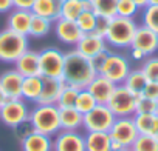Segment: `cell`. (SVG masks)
<instances>
[{
  "label": "cell",
  "instance_id": "83f0119b",
  "mask_svg": "<svg viewBox=\"0 0 158 151\" xmlns=\"http://www.w3.org/2000/svg\"><path fill=\"white\" fill-rule=\"evenodd\" d=\"M118 0H93V13L98 17L113 19L116 17Z\"/></svg>",
  "mask_w": 158,
  "mask_h": 151
},
{
  "label": "cell",
  "instance_id": "f546056e",
  "mask_svg": "<svg viewBox=\"0 0 158 151\" xmlns=\"http://www.w3.org/2000/svg\"><path fill=\"white\" fill-rule=\"evenodd\" d=\"M98 105V102L95 100V97L84 88V90H79L77 93V97H76V102H74V108L81 113V114H87L90 113L95 106Z\"/></svg>",
  "mask_w": 158,
  "mask_h": 151
},
{
  "label": "cell",
  "instance_id": "ac0fdd59",
  "mask_svg": "<svg viewBox=\"0 0 158 151\" xmlns=\"http://www.w3.org/2000/svg\"><path fill=\"white\" fill-rule=\"evenodd\" d=\"M14 69L22 74L23 77H31V76H40L39 71V52L33 49H27L16 62Z\"/></svg>",
  "mask_w": 158,
  "mask_h": 151
},
{
  "label": "cell",
  "instance_id": "ab89813d",
  "mask_svg": "<svg viewBox=\"0 0 158 151\" xmlns=\"http://www.w3.org/2000/svg\"><path fill=\"white\" fill-rule=\"evenodd\" d=\"M109 23H110V19H104V17H98V22H96V26H95V34L104 37L106 33H107V28H109Z\"/></svg>",
  "mask_w": 158,
  "mask_h": 151
},
{
  "label": "cell",
  "instance_id": "f1b7e54d",
  "mask_svg": "<svg viewBox=\"0 0 158 151\" xmlns=\"http://www.w3.org/2000/svg\"><path fill=\"white\" fill-rule=\"evenodd\" d=\"M82 0H64L60 8V17L76 22V19L82 14Z\"/></svg>",
  "mask_w": 158,
  "mask_h": 151
},
{
  "label": "cell",
  "instance_id": "d590c367",
  "mask_svg": "<svg viewBox=\"0 0 158 151\" xmlns=\"http://www.w3.org/2000/svg\"><path fill=\"white\" fill-rule=\"evenodd\" d=\"M139 11H141V8L133 2V0H118L116 16L126 17V19H135Z\"/></svg>",
  "mask_w": 158,
  "mask_h": 151
},
{
  "label": "cell",
  "instance_id": "2e32d148",
  "mask_svg": "<svg viewBox=\"0 0 158 151\" xmlns=\"http://www.w3.org/2000/svg\"><path fill=\"white\" fill-rule=\"evenodd\" d=\"M22 82H23V76L19 74L14 68L6 69L0 74V88L3 90L8 99H20Z\"/></svg>",
  "mask_w": 158,
  "mask_h": 151
},
{
  "label": "cell",
  "instance_id": "8d00e7d4",
  "mask_svg": "<svg viewBox=\"0 0 158 151\" xmlns=\"http://www.w3.org/2000/svg\"><path fill=\"white\" fill-rule=\"evenodd\" d=\"M136 113H141V114H156L158 116V100L138 96Z\"/></svg>",
  "mask_w": 158,
  "mask_h": 151
},
{
  "label": "cell",
  "instance_id": "d6986e66",
  "mask_svg": "<svg viewBox=\"0 0 158 151\" xmlns=\"http://www.w3.org/2000/svg\"><path fill=\"white\" fill-rule=\"evenodd\" d=\"M44 83H42V93L40 97L37 100L39 105H56L57 99L60 96V91L64 88V80L60 79H48V77H42Z\"/></svg>",
  "mask_w": 158,
  "mask_h": 151
},
{
  "label": "cell",
  "instance_id": "681fc988",
  "mask_svg": "<svg viewBox=\"0 0 158 151\" xmlns=\"http://www.w3.org/2000/svg\"><path fill=\"white\" fill-rule=\"evenodd\" d=\"M119 151H132V148H123V149H119Z\"/></svg>",
  "mask_w": 158,
  "mask_h": 151
},
{
  "label": "cell",
  "instance_id": "603a6c76",
  "mask_svg": "<svg viewBox=\"0 0 158 151\" xmlns=\"http://www.w3.org/2000/svg\"><path fill=\"white\" fill-rule=\"evenodd\" d=\"M85 151H112V139L109 133L89 131L84 134Z\"/></svg>",
  "mask_w": 158,
  "mask_h": 151
},
{
  "label": "cell",
  "instance_id": "ffe728a7",
  "mask_svg": "<svg viewBox=\"0 0 158 151\" xmlns=\"http://www.w3.org/2000/svg\"><path fill=\"white\" fill-rule=\"evenodd\" d=\"M62 2L64 0H36L31 8V13L34 16L45 17L54 23L57 19H60Z\"/></svg>",
  "mask_w": 158,
  "mask_h": 151
},
{
  "label": "cell",
  "instance_id": "4fadbf2b",
  "mask_svg": "<svg viewBox=\"0 0 158 151\" xmlns=\"http://www.w3.org/2000/svg\"><path fill=\"white\" fill-rule=\"evenodd\" d=\"M130 48L139 49L146 57L153 56L158 51V34L143 25H138Z\"/></svg>",
  "mask_w": 158,
  "mask_h": 151
},
{
  "label": "cell",
  "instance_id": "b9f144b4",
  "mask_svg": "<svg viewBox=\"0 0 158 151\" xmlns=\"http://www.w3.org/2000/svg\"><path fill=\"white\" fill-rule=\"evenodd\" d=\"M34 2H36V0H13V5H14L16 10H27V11H31Z\"/></svg>",
  "mask_w": 158,
  "mask_h": 151
},
{
  "label": "cell",
  "instance_id": "1f68e13d",
  "mask_svg": "<svg viewBox=\"0 0 158 151\" xmlns=\"http://www.w3.org/2000/svg\"><path fill=\"white\" fill-rule=\"evenodd\" d=\"M77 93L79 90L74 88V87H70V85H64L62 91H60V96L57 99V108H73L74 106V102H76V97H77Z\"/></svg>",
  "mask_w": 158,
  "mask_h": 151
},
{
  "label": "cell",
  "instance_id": "e575fe53",
  "mask_svg": "<svg viewBox=\"0 0 158 151\" xmlns=\"http://www.w3.org/2000/svg\"><path fill=\"white\" fill-rule=\"evenodd\" d=\"M96 22H98V16L93 11H82V14L76 19V23H77L79 29H81L84 34L93 33L95 26H96Z\"/></svg>",
  "mask_w": 158,
  "mask_h": 151
},
{
  "label": "cell",
  "instance_id": "8992f818",
  "mask_svg": "<svg viewBox=\"0 0 158 151\" xmlns=\"http://www.w3.org/2000/svg\"><path fill=\"white\" fill-rule=\"evenodd\" d=\"M138 96L127 90L124 85H116L107 106L115 114V117H133L136 114Z\"/></svg>",
  "mask_w": 158,
  "mask_h": 151
},
{
  "label": "cell",
  "instance_id": "3957f363",
  "mask_svg": "<svg viewBox=\"0 0 158 151\" xmlns=\"http://www.w3.org/2000/svg\"><path fill=\"white\" fill-rule=\"evenodd\" d=\"M138 28V23L135 19H126V17H113L110 19L107 33L104 36L109 48H116V49H126L130 48L135 31Z\"/></svg>",
  "mask_w": 158,
  "mask_h": 151
},
{
  "label": "cell",
  "instance_id": "f6af8a7d",
  "mask_svg": "<svg viewBox=\"0 0 158 151\" xmlns=\"http://www.w3.org/2000/svg\"><path fill=\"white\" fill-rule=\"evenodd\" d=\"M84 11H93V0H82Z\"/></svg>",
  "mask_w": 158,
  "mask_h": 151
},
{
  "label": "cell",
  "instance_id": "277c9868",
  "mask_svg": "<svg viewBox=\"0 0 158 151\" xmlns=\"http://www.w3.org/2000/svg\"><path fill=\"white\" fill-rule=\"evenodd\" d=\"M27 49H30L27 36L17 34L8 28L0 31V62L14 65V62Z\"/></svg>",
  "mask_w": 158,
  "mask_h": 151
},
{
  "label": "cell",
  "instance_id": "4dcf8cb0",
  "mask_svg": "<svg viewBox=\"0 0 158 151\" xmlns=\"http://www.w3.org/2000/svg\"><path fill=\"white\" fill-rule=\"evenodd\" d=\"M141 25L158 34V5H147L143 8Z\"/></svg>",
  "mask_w": 158,
  "mask_h": 151
},
{
  "label": "cell",
  "instance_id": "5b68a950",
  "mask_svg": "<svg viewBox=\"0 0 158 151\" xmlns=\"http://www.w3.org/2000/svg\"><path fill=\"white\" fill-rule=\"evenodd\" d=\"M109 134L112 139V151L130 148L133 142L136 140V137L139 136L135 126L133 117H116Z\"/></svg>",
  "mask_w": 158,
  "mask_h": 151
},
{
  "label": "cell",
  "instance_id": "7bdbcfd3",
  "mask_svg": "<svg viewBox=\"0 0 158 151\" xmlns=\"http://www.w3.org/2000/svg\"><path fill=\"white\" fill-rule=\"evenodd\" d=\"M14 10L13 0H0V14H8Z\"/></svg>",
  "mask_w": 158,
  "mask_h": 151
},
{
  "label": "cell",
  "instance_id": "60d3db41",
  "mask_svg": "<svg viewBox=\"0 0 158 151\" xmlns=\"http://www.w3.org/2000/svg\"><path fill=\"white\" fill-rule=\"evenodd\" d=\"M109 52H110V49H107V51H102V52H99L98 56L92 57V63H93V66H95V69H96L98 72H99V69L102 68V65H104V62H106V59H107Z\"/></svg>",
  "mask_w": 158,
  "mask_h": 151
},
{
  "label": "cell",
  "instance_id": "7c38bea8",
  "mask_svg": "<svg viewBox=\"0 0 158 151\" xmlns=\"http://www.w3.org/2000/svg\"><path fill=\"white\" fill-rule=\"evenodd\" d=\"M53 29H54L57 40L62 42L64 45H68V46H76L77 42L81 40V37L84 36V33L79 29L76 22L67 20L62 17L53 23Z\"/></svg>",
  "mask_w": 158,
  "mask_h": 151
},
{
  "label": "cell",
  "instance_id": "d6a6232c",
  "mask_svg": "<svg viewBox=\"0 0 158 151\" xmlns=\"http://www.w3.org/2000/svg\"><path fill=\"white\" fill-rule=\"evenodd\" d=\"M130 148L132 151H158V139L156 136L139 134Z\"/></svg>",
  "mask_w": 158,
  "mask_h": 151
},
{
  "label": "cell",
  "instance_id": "8fae6325",
  "mask_svg": "<svg viewBox=\"0 0 158 151\" xmlns=\"http://www.w3.org/2000/svg\"><path fill=\"white\" fill-rule=\"evenodd\" d=\"M53 151H85V140L81 131H59L53 137Z\"/></svg>",
  "mask_w": 158,
  "mask_h": 151
},
{
  "label": "cell",
  "instance_id": "52a82bcc",
  "mask_svg": "<svg viewBox=\"0 0 158 151\" xmlns=\"http://www.w3.org/2000/svg\"><path fill=\"white\" fill-rule=\"evenodd\" d=\"M130 69H132L130 62L124 54L110 51L98 74L104 76L106 79H109L115 85H123L126 77H127V74L130 72Z\"/></svg>",
  "mask_w": 158,
  "mask_h": 151
},
{
  "label": "cell",
  "instance_id": "836d02e7",
  "mask_svg": "<svg viewBox=\"0 0 158 151\" xmlns=\"http://www.w3.org/2000/svg\"><path fill=\"white\" fill-rule=\"evenodd\" d=\"M141 71L144 72L146 79L149 82L158 83V56H149L143 60Z\"/></svg>",
  "mask_w": 158,
  "mask_h": 151
},
{
  "label": "cell",
  "instance_id": "bcb514c9",
  "mask_svg": "<svg viewBox=\"0 0 158 151\" xmlns=\"http://www.w3.org/2000/svg\"><path fill=\"white\" fill-rule=\"evenodd\" d=\"M8 100V97H6V94L3 93V90L2 88H0V108H2L3 106V103Z\"/></svg>",
  "mask_w": 158,
  "mask_h": 151
},
{
  "label": "cell",
  "instance_id": "e0dca14e",
  "mask_svg": "<svg viewBox=\"0 0 158 151\" xmlns=\"http://www.w3.org/2000/svg\"><path fill=\"white\" fill-rule=\"evenodd\" d=\"M31 20H33V13L27 11V10H13L11 13H8V19H6V28L13 29L17 34L27 36L30 33V26H31Z\"/></svg>",
  "mask_w": 158,
  "mask_h": 151
},
{
  "label": "cell",
  "instance_id": "ee69618b",
  "mask_svg": "<svg viewBox=\"0 0 158 151\" xmlns=\"http://www.w3.org/2000/svg\"><path fill=\"white\" fill-rule=\"evenodd\" d=\"M130 57H132L133 60H144V59H146V56H144L139 49H135V48H130Z\"/></svg>",
  "mask_w": 158,
  "mask_h": 151
},
{
  "label": "cell",
  "instance_id": "484cf974",
  "mask_svg": "<svg viewBox=\"0 0 158 151\" xmlns=\"http://www.w3.org/2000/svg\"><path fill=\"white\" fill-rule=\"evenodd\" d=\"M147 82L149 80L146 79V76L141 71V68H135V69H130V72L127 74V77H126V80H124L123 85L127 90H130L133 94L141 96V93H143V90H144V87H146Z\"/></svg>",
  "mask_w": 158,
  "mask_h": 151
},
{
  "label": "cell",
  "instance_id": "9a60e30c",
  "mask_svg": "<svg viewBox=\"0 0 158 151\" xmlns=\"http://www.w3.org/2000/svg\"><path fill=\"white\" fill-rule=\"evenodd\" d=\"M115 88H116V85H115L113 82H110L109 79H106L104 76L98 74L96 77L89 83V87H87L85 90L95 97V100H96L98 103L107 105V102L110 100V97H112Z\"/></svg>",
  "mask_w": 158,
  "mask_h": 151
},
{
  "label": "cell",
  "instance_id": "5bb4252c",
  "mask_svg": "<svg viewBox=\"0 0 158 151\" xmlns=\"http://www.w3.org/2000/svg\"><path fill=\"white\" fill-rule=\"evenodd\" d=\"M74 49L77 52H81L82 56L92 59L95 56H98L99 52L102 51H107L109 49V45L106 42L104 37L95 34V33H89V34H84L81 37V40L77 42V45L74 46Z\"/></svg>",
  "mask_w": 158,
  "mask_h": 151
},
{
  "label": "cell",
  "instance_id": "74e56055",
  "mask_svg": "<svg viewBox=\"0 0 158 151\" xmlns=\"http://www.w3.org/2000/svg\"><path fill=\"white\" fill-rule=\"evenodd\" d=\"M13 131H14V136L17 137V140L20 142V140H23L27 136H30L34 130H33V126H31V123H30V122H25V123H22V125L16 126Z\"/></svg>",
  "mask_w": 158,
  "mask_h": 151
},
{
  "label": "cell",
  "instance_id": "9c48e42d",
  "mask_svg": "<svg viewBox=\"0 0 158 151\" xmlns=\"http://www.w3.org/2000/svg\"><path fill=\"white\" fill-rule=\"evenodd\" d=\"M39 71L42 77L62 80L64 52L54 46L44 48L42 51H39Z\"/></svg>",
  "mask_w": 158,
  "mask_h": 151
},
{
  "label": "cell",
  "instance_id": "30bf717a",
  "mask_svg": "<svg viewBox=\"0 0 158 151\" xmlns=\"http://www.w3.org/2000/svg\"><path fill=\"white\" fill-rule=\"evenodd\" d=\"M115 120H116V117L110 111V108L107 105L98 103L90 113L84 114V125H82V128L85 130V133H89V131L109 133Z\"/></svg>",
  "mask_w": 158,
  "mask_h": 151
},
{
  "label": "cell",
  "instance_id": "f907efd6",
  "mask_svg": "<svg viewBox=\"0 0 158 151\" xmlns=\"http://www.w3.org/2000/svg\"><path fill=\"white\" fill-rule=\"evenodd\" d=\"M156 139H158V131H156Z\"/></svg>",
  "mask_w": 158,
  "mask_h": 151
},
{
  "label": "cell",
  "instance_id": "cb8c5ba5",
  "mask_svg": "<svg viewBox=\"0 0 158 151\" xmlns=\"http://www.w3.org/2000/svg\"><path fill=\"white\" fill-rule=\"evenodd\" d=\"M42 83H44L42 76H31V77H23V82H22V94H20V97H22L25 102L37 103V100H39V97H40V93H42Z\"/></svg>",
  "mask_w": 158,
  "mask_h": 151
},
{
  "label": "cell",
  "instance_id": "d4e9b609",
  "mask_svg": "<svg viewBox=\"0 0 158 151\" xmlns=\"http://www.w3.org/2000/svg\"><path fill=\"white\" fill-rule=\"evenodd\" d=\"M133 122H135V126L138 130V134L156 136V131H158V116L156 114L136 113L133 116Z\"/></svg>",
  "mask_w": 158,
  "mask_h": 151
},
{
  "label": "cell",
  "instance_id": "ba28073f",
  "mask_svg": "<svg viewBox=\"0 0 158 151\" xmlns=\"http://www.w3.org/2000/svg\"><path fill=\"white\" fill-rule=\"evenodd\" d=\"M28 119H30V106L22 97L8 99L3 103V106L0 108V122L11 130L28 122Z\"/></svg>",
  "mask_w": 158,
  "mask_h": 151
},
{
  "label": "cell",
  "instance_id": "7402d4cb",
  "mask_svg": "<svg viewBox=\"0 0 158 151\" xmlns=\"http://www.w3.org/2000/svg\"><path fill=\"white\" fill-rule=\"evenodd\" d=\"M59 122L62 131H79L84 125V114H81L74 106L59 110Z\"/></svg>",
  "mask_w": 158,
  "mask_h": 151
},
{
  "label": "cell",
  "instance_id": "44dd1931",
  "mask_svg": "<svg viewBox=\"0 0 158 151\" xmlns=\"http://www.w3.org/2000/svg\"><path fill=\"white\" fill-rule=\"evenodd\" d=\"M22 151H53V137L33 131L23 140H20Z\"/></svg>",
  "mask_w": 158,
  "mask_h": 151
},
{
  "label": "cell",
  "instance_id": "7dc6e473",
  "mask_svg": "<svg viewBox=\"0 0 158 151\" xmlns=\"http://www.w3.org/2000/svg\"><path fill=\"white\" fill-rule=\"evenodd\" d=\"M133 2H135V3H136V5L141 8V10L147 6V0H133Z\"/></svg>",
  "mask_w": 158,
  "mask_h": 151
},
{
  "label": "cell",
  "instance_id": "6da1fadb",
  "mask_svg": "<svg viewBox=\"0 0 158 151\" xmlns=\"http://www.w3.org/2000/svg\"><path fill=\"white\" fill-rule=\"evenodd\" d=\"M96 76L98 71L95 69L92 59L82 56L76 49L64 52V71H62L64 83L74 87L77 90H84Z\"/></svg>",
  "mask_w": 158,
  "mask_h": 151
},
{
  "label": "cell",
  "instance_id": "f35d334b",
  "mask_svg": "<svg viewBox=\"0 0 158 151\" xmlns=\"http://www.w3.org/2000/svg\"><path fill=\"white\" fill-rule=\"evenodd\" d=\"M143 97H147V99H153V100H158V83L156 82H147L143 93H141Z\"/></svg>",
  "mask_w": 158,
  "mask_h": 151
},
{
  "label": "cell",
  "instance_id": "4316f807",
  "mask_svg": "<svg viewBox=\"0 0 158 151\" xmlns=\"http://www.w3.org/2000/svg\"><path fill=\"white\" fill-rule=\"evenodd\" d=\"M51 29H53V22H51V20L33 14L30 33H28L30 37H33V39H44V37H47V36L50 34Z\"/></svg>",
  "mask_w": 158,
  "mask_h": 151
},
{
  "label": "cell",
  "instance_id": "c3c4849f",
  "mask_svg": "<svg viewBox=\"0 0 158 151\" xmlns=\"http://www.w3.org/2000/svg\"><path fill=\"white\" fill-rule=\"evenodd\" d=\"M147 5H158V0H147Z\"/></svg>",
  "mask_w": 158,
  "mask_h": 151
},
{
  "label": "cell",
  "instance_id": "7a4b0ae2",
  "mask_svg": "<svg viewBox=\"0 0 158 151\" xmlns=\"http://www.w3.org/2000/svg\"><path fill=\"white\" fill-rule=\"evenodd\" d=\"M33 130L54 137L60 131V122H59V108L57 105H39L36 103L30 110V119Z\"/></svg>",
  "mask_w": 158,
  "mask_h": 151
}]
</instances>
